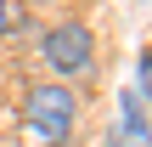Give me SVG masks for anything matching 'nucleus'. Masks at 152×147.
<instances>
[{"mask_svg": "<svg viewBox=\"0 0 152 147\" xmlns=\"http://www.w3.org/2000/svg\"><path fill=\"white\" fill-rule=\"evenodd\" d=\"M23 113H28V130L51 147V142H62V136L79 125V96H73L62 79H34V85H28Z\"/></svg>", "mask_w": 152, "mask_h": 147, "instance_id": "1", "label": "nucleus"}, {"mask_svg": "<svg viewBox=\"0 0 152 147\" xmlns=\"http://www.w3.org/2000/svg\"><path fill=\"white\" fill-rule=\"evenodd\" d=\"M39 51H45V62H51L56 79H85L96 68V34L79 17H62L56 28H45L39 34Z\"/></svg>", "mask_w": 152, "mask_h": 147, "instance_id": "2", "label": "nucleus"}, {"mask_svg": "<svg viewBox=\"0 0 152 147\" xmlns=\"http://www.w3.org/2000/svg\"><path fill=\"white\" fill-rule=\"evenodd\" d=\"M124 136L147 142V102H141L135 91H124Z\"/></svg>", "mask_w": 152, "mask_h": 147, "instance_id": "3", "label": "nucleus"}, {"mask_svg": "<svg viewBox=\"0 0 152 147\" xmlns=\"http://www.w3.org/2000/svg\"><path fill=\"white\" fill-rule=\"evenodd\" d=\"M135 96L152 108V51H141V62H135Z\"/></svg>", "mask_w": 152, "mask_h": 147, "instance_id": "4", "label": "nucleus"}, {"mask_svg": "<svg viewBox=\"0 0 152 147\" xmlns=\"http://www.w3.org/2000/svg\"><path fill=\"white\" fill-rule=\"evenodd\" d=\"M11 34V11H6V0H0V40Z\"/></svg>", "mask_w": 152, "mask_h": 147, "instance_id": "5", "label": "nucleus"}, {"mask_svg": "<svg viewBox=\"0 0 152 147\" xmlns=\"http://www.w3.org/2000/svg\"><path fill=\"white\" fill-rule=\"evenodd\" d=\"M28 6H45V0H28Z\"/></svg>", "mask_w": 152, "mask_h": 147, "instance_id": "6", "label": "nucleus"}, {"mask_svg": "<svg viewBox=\"0 0 152 147\" xmlns=\"http://www.w3.org/2000/svg\"><path fill=\"white\" fill-rule=\"evenodd\" d=\"M51 147H62V142H51Z\"/></svg>", "mask_w": 152, "mask_h": 147, "instance_id": "7", "label": "nucleus"}]
</instances>
